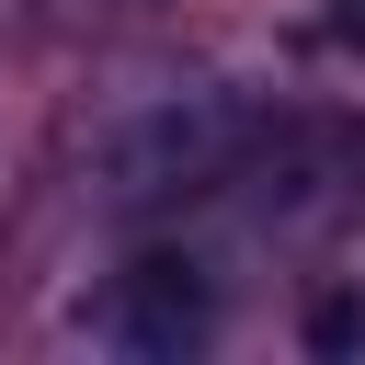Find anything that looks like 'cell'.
Listing matches in <instances>:
<instances>
[{
  "instance_id": "1",
  "label": "cell",
  "mask_w": 365,
  "mask_h": 365,
  "mask_svg": "<svg viewBox=\"0 0 365 365\" xmlns=\"http://www.w3.org/2000/svg\"><path fill=\"white\" fill-rule=\"evenodd\" d=\"M262 114H274V103H262V91H228V80H205V91H160V103H137V114L103 137L91 182H103V205H114V217L194 205V194H217V182L251 160Z\"/></svg>"
},
{
  "instance_id": "2",
  "label": "cell",
  "mask_w": 365,
  "mask_h": 365,
  "mask_svg": "<svg viewBox=\"0 0 365 365\" xmlns=\"http://www.w3.org/2000/svg\"><path fill=\"white\" fill-rule=\"evenodd\" d=\"M228 182H251V205L274 228H319L365 182V125L354 114H262V137H251V160Z\"/></svg>"
},
{
  "instance_id": "3",
  "label": "cell",
  "mask_w": 365,
  "mask_h": 365,
  "mask_svg": "<svg viewBox=\"0 0 365 365\" xmlns=\"http://www.w3.org/2000/svg\"><path fill=\"white\" fill-rule=\"evenodd\" d=\"M205 331H217V285H205L194 251H137V262L114 274V342H125V354L182 365Z\"/></svg>"
},
{
  "instance_id": "4",
  "label": "cell",
  "mask_w": 365,
  "mask_h": 365,
  "mask_svg": "<svg viewBox=\"0 0 365 365\" xmlns=\"http://www.w3.org/2000/svg\"><path fill=\"white\" fill-rule=\"evenodd\" d=\"M308 354H365V297H319L308 308Z\"/></svg>"
},
{
  "instance_id": "5",
  "label": "cell",
  "mask_w": 365,
  "mask_h": 365,
  "mask_svg": "<svg viewBox=\"0 0 365 365\" xmlns=\"http://www.w3.org/2000/svg\"><path fill=\"white\" fill-rule=\"evenodd\" d=\"M319 34L331 46H365V0H319Z\"/></svg>"
}]
</instances>
